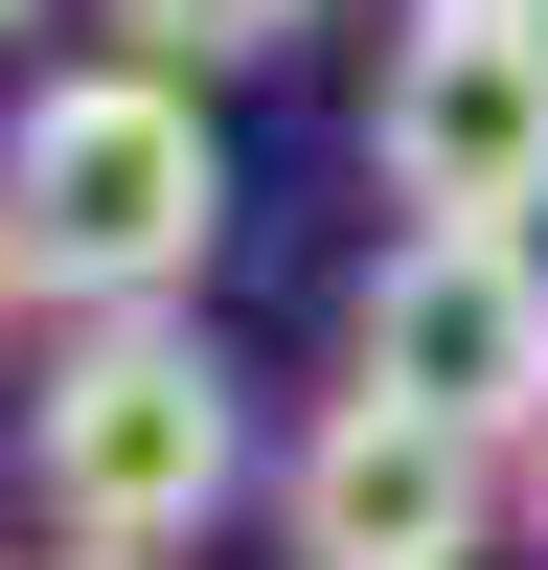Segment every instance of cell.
<instances>
[{"label":"cell","instance_id":"cell-10","mask_svg":"<svg viewBox=\"0 0 548 570\" xmlns=\"http://www.w3.org/2000/svg\"><path fill=\"white\" fill-rule=\"evenodd\" d=\"M69 570H115V548H69Z\"/></svg>","mask_w":548,"mask_h":570},{"label":"cell","instance_id":"cell-8","mask_svg":"<svg viewBox=\"0 0 548 570\" xmlns=\"http://www.w3.org/2000/svg\"><path fill=\"white\" fill-rule=\"evenodd\" d=\"M526 548H548V434H526Z\"/></svg>","mask_w":548,"mask_h":570},{"label":"cell","instance_id":"cell-4","mask_svg":"<svg viewBox=\"0 0 548 570\" xmlns=\"http://www.w3.org/2000/svg\"><path fill=\"white\" fill-rule=\"evenodd\" d=\"M365 183H389L411 228H548V23L411 0L389 91H365Z\"/></svg>","mask_w":548,"mask_h":570},{"label":"cell","instance_id":"cell-9","mask_svg":"<svg viewBox=\"0 0 548 570\" xmlns=\"http://www.w3.org/2000/svg\"><path fill=\"white\" fill-rule=\"evenodd\" d=\"M457 23H548V0H457Z\"/></svg>","mask_w":548,"mask_h":570},{"label":"cell","instance_id":"cell-2","mask_svg":"<svg viewBox=\"0 0 548 570\" xmlns=\"http://www.w3.org/2000/svg\"><path fill=\"white\" fill-rule=\"evenodd\" d=\"M23 502L69 548H115V570H160V548H206L228 502H252V411H228V365H206V320H46V365H23Z\"/></svg>","mask_w":548,"mask_h":570},{"label":"cell","instance_id":"cell-7","mask_svg":"<svg viewBox=\"0 0 548 570\" xmlns=\"http://www.w3.org/2000/svg\"><path fill=\"white\" fill-rule=\"evenodd\" d=\"M23 320H46V252H23V206H0V365H23Z\"/></svg>","mask_w":548,"mask_h":570},{"label":"cell","instance_id":"cell-11","mask_svg":"<svg viewBox=\"0 0 548 570\" xmlns=\"http://www.w3.org/2000/svg\"><path fill=\"white\" fill-rule=\"evenodd\" d=\"M0 23H23V0H0Z\"/></svg>","mask_w":548,"mask_h":570},{"label":"cell","instance_id":"cell-3","mask_svg":"<svg viewBox=\"0 0 548 570\" xmlns=\"http://www.w3.org/2000/svg\"><path fill=\"white\" fill-rule=\"evenodd\" d=\"M343 389L526 456L548 434V252H526V228H389L365 297H343Z\"/></svg>","mask_w":548,"mask_h":570},{"label":"cell","instance_id":"cell-1","mask_svg":"<svg viewBox=\"0 0 548 570\" xmlns=\"http://www.w3.org/2000/svg\"><path fill=\"white\" fill-rule=\"evenodd\" d=\"M0 206H23V252H46V320H160V297H206V252H228L206 69H160V46L46 69L23 115H0Z\"/></svg>","mask_w":548,"mask_h":570},{"label":"cell","instance_id":"cell-5","mask_svg":"<svg viewBox=\"0 0 548 570\" xmlns=\"http://www.w3.org/2000/svg\"><path fill=\"white\" fill-rule=\"evenodd\" d=\"M502 502H526V456L434 434V411L389 389H320V434L274 456V525H297V570H480Z\"/></svg>","mask_w":548,"mask_h":570},{"label":"cell","instance_id":"cell-6","mask_svg":"<svg viewBox=\"0 0 548 570\" xmlns=\"http://www.w3.org/2000/svg\"><path fill=\"white\" fill-rule=\"evenodd\" d=\"M320 0H115V46H160V69H252V46H297Z\"/></svg>","mask_w":548,"mask_h":570}]
</instances>
